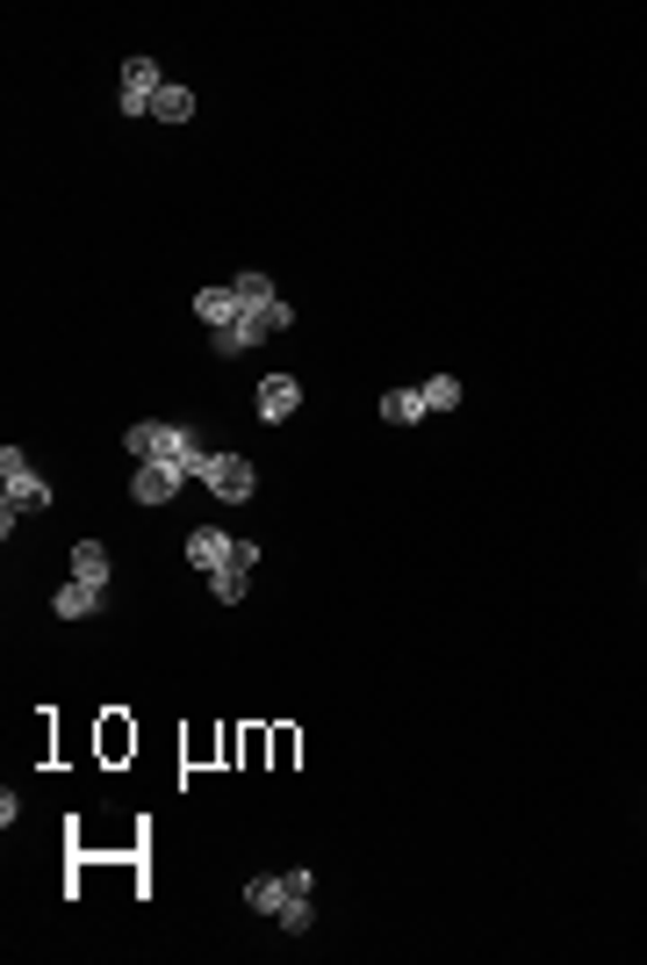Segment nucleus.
I'll use <instances>...</instances> for the list:
<instances>
[{
  "label": "nucleus",
  "mask_w": 647,
  "mask_h": 965,
  "mask_svg": "<svg viewBox=\"0 0 647 965\" xmlns=\"http://www.w3.org/2000/svg\"><path fill=\"white\" fill-rule=\"evenodd\" d=\"M0 476H8V504H14V512H51V483L29 469L22 447H0Z\"/></svg>",
  "instance_id": "f257e3e1"
},
{
  "label": "nucleus",
  "mask_w": 647,
  "mask_h": 965,
  "mask_svg": "<svg viewBox=\"0 0 647 965\" xmlns=\"http://www.w3.org/2000/svg\"><path fill=\"white\" fill-rule=\"evenodd\" d=\"M151 462H173L188 483L209 476V447L195 440V425H166V419H159V454H151Z\"/></svg>",
  "instance_id": "f03ea898"
},
{
  "label": "nucleus",
  "mask_w": 647,
  "mask_h": 965,
  "mask_svg": "<svg viewBox=\"0 0 647 965\" xmlns=\"http://www.w3.org/2000/svg\"><path fill=\"white\" fill-rule=\"evenodd\" d=\"M202 483H209L223 504H245V498L259 490V469L245 462V454H209V476H202Z\"/></svg>",
  "instance_id": "7ed1b4c3"
},
{
  "label": "nucleus",
  "mask_w": 647,
  "mask_h": 965,
  "mask_svg": "<svg viewBox=\"0 0 647 965\" xmlns=\"http://www.w3.org/2000/svg\"><path fill=\"white\" fill-rule=\"evenodd\" d=\"M159 87H166L159 58H130V66H122V116H151Z\"/></svg>",
  "instance_id": "20e7f679"
},
{
  "label": "nucleus",
  "mask_w": 647,
  "mask_h": 965,
  "mask_svg": "<svg viewBox=\"0 0 647 965\" xmlns=\"http://www.w3.org/2000/svg\"><path fill=\"white\" fill-rule=\"evenodd\" d=\"M273 339V332H267V317H259V311H245L238 317V325H223V332H209V346H216V354H223V361H238V354H252V346H267Z\"/></svg>",
  "instance_id": "39448f33"
},
{
  "label": "nucleus",
  "mask_w": 647,
  "mask_h": 965,
  "mask_svg": "<svg viewBox=\"0 0 647 965\" xmlns=\"http://www.w3.org/2000/svg\"><path fill=\"white\" fill-rule=\"evenodd\" d=\"M188 562L195 570H230V562H238V541H230L223 526H195L188 533Z\"/></svg>",
  "instance_id": "423d86ee"
},
{
  "label": "nucleus",
  "mask_w": 647,
  "mask_h": 965,
  "mask_svg": "<svg viewBox=\"0 0 647 965\" xmlns=\"http://www.w3.org/2000/svg\"><path fill=\"white\" fill-rule=\"evenodd\" d=\"M296 411H302V382L296 375H267V382H259V419L281 425V419H296Z\"/></svg>",
  "instance_id": "0eeeda50"
},
{
  "label": "nucleus",
  "mask_w": 647,
  "mask_h": 965,
  "mask_svg": "<svg viewBox=\"0 0 647 965\" xmlns=\"http://www.w3.org/2000/svg\"><path fill=\"white\" fill-rule=\"evenodd\" d=\"M180 483H188V476H180L173 462H137V476H130V490H137V504H166V498H173Z\"/></svg>",
  "instance_id": "6e6552de"
},
{
  "label": "nucleus",
  "mask_w": 647,
  "mask_h": 965,
  "mask_svg": "<svg viewBox=\"0 0 647 965\" xmlns=\"http://www.w3.org/2000/svg\"><path fill=\"white\" fill-rule=\"evenodd\" d=\"M288 900H296V894H288L281 872H259V879H245V908H252V915H273V923H281Z\"/></svg>",
  "instance_id": "1a4fd4ad"
},
{
  "label": "nucleus",
  "mask_w": 647,
  "mask_h": 965,
  "mask_svg": "<svg viewBox=\"0 0 647 965\" xmlns=\"http://www.w3.org/2000/svg\"><path fill=\"white\" fill-rule=\"evenodd\" d=\"M195 317H202L209 332H223V325H238V317H245V303L230 296V282H216V288H202V296H195Z\"/></svg>",
  "instance_id": "9d476101"
},
{
  "label": "nucleus",
  "mask_w": 647,
  "mask_h": 965,
  "mask_svg": "<svg viewBox=\"0 0 647 965\" xmlns=\"http://www.w3.org/2000/svg\"><path fill=\"white\" fill-rule=\"evenodd\" d=\"M101 599H108V591H94V584H80V577H72V584L51 599V612H58V620H94Z\"/></svg>",
  "instance_id": "9b49d317"
},
{
  "label": "nucleus",
  "mask_w": 647,
  "mask_h": 965,
  "mask_svg": "<svg viewBox=\"0 0 647 965\" xmlns=\"http://www.w3.org/2000/svg\"><path fill=\"white\" fill-rule=\"evenodd\" d=\"M381 419H389V425H425L431 419L425 390H389V396H381Z\"/></svg>",
  "instance_id": "f8f14e48"
},
{
  "label": "nucleus",
  "mask_w": 647,
  "mask_h": 965,
  "mask_svg": "<svg viewBox=\"0 0 647 965\" xmlns=\"http://www.w3.org/2000/svg\"><path fill=\"white\" fill-rule=\"evenodd\" d=\"M72 577L94 584V591H108V548L101 541H72Z\"/></svg>",
  "instance_id": "ddd939ff"
},
{
  "label": "nucleus",
  "mask_w": 647,
  "mask_h": 965,
  "mask_svg": "<svg viewBox=\"0 0 647 965\" xmlns=\"http://www.w3.org/2000/svg\"><path fill=\"white\" fill-rule=\"evenodd\" d=\"M151 116H159V122H195V95H188L180 80H166L159 101H151Z\"/></svg>",
  "instance_id": "4468645a"
},
{
  "label": "nucleus",
  "mask_w": 647,
  "mask_h": 965,
  "mask_svg": "<svg viewBox=\"0 0 647 965\" xmlns=\"http://www.w3.org/2000/svg\"><path fill=\"white\" fill-rule=\"evenodd\" d=\"M245 584H252V570H245V562H230V570H209V599H216V605H238Z\"/></svg>",
  "instance_id": "2eb2a0df"
},
{
  "label": "nucleus",
  "mask_w": 647,
  "mask_h": 965,
  "mask_svg": "<svg viewBox=\"0 0 647 965\" xmlns=\"http://www.w3.org/2000/svg\"><path fill=\"white\" fill-rule=\"evenodd\" d=\"M230 296H238L245 311H267V303H273V282H267V274H230Z\"/></svg>",
  "instance_id": "dca6fc26"
},
{
  "label": "nucleus",
  "mask_w": 647,
  "mask_h": 965,
  "mask_svg": "<svg viewBox=\"0 0 647 965\" xmlns=\"http://www.w3.org/2000/svg\"><path fill=\"white\" fill-rule=\"evenodd\" d=\"M122 454H130V462H151V454H159V419L122 425Z\"/></svg>",
  "instance_id": "f3484780"
},
{
  "label": "nucleus",
  "mask_w": 647,
  "mask_h": 965,
  "mask_svg": "<svg viewBox=\"0 0 647 965\" xmlns=\"http://www.w3.org/2000/svg\"><path fill=\"white\" fill-rule=\"evenodd\" d=\"M418 390H425V404H431V411H454V404H460V375H425Z\"/></svg>",
  "instance_id": "a211bd4d"
},
{
  "label": "nucleus",
  "mask_w": 647,
  "mask_h": 965,
  "mask_svg": "<svg viewBox=\"0 0 647 965\" xmlns=\"http://www.w3.org/2000/svg\"><path fill=\"white\" fill-rule=\"evenodd\" d=\"M310 923H317L310 894H296V900H288V908H281V929H296V937H302V929H310Z\"/></svg>",
  "instance_id": "6ab92c4d"
},
{
  "label": "nucleus",
  "mask_w": 647,
  "mask_h": 965,
  "mask_svg": "<svg viewBox=\"0 0 647 965\" xmlns=\"http://www.w3.org/2000/svg\"><path fill=\"white\" fill-rule=\"evenodd\" d=\"M259 317H267V332H288V325H296V303H281V296H273Z\"/></svg>",
  "instance_id": "aec40b11"
},
{
  "label": "nucleus",
  "mask_w": 647,
  "mask_h": 965,
  "mask_svg": "<svg viewBox=\"0 0 647 965\" xmlns=\"http://www.w3.org/2000/svg\"><path fill=\"white\" fill-rule=\"evenodd\" d=\"M281 879H288V894H310V886H317V872H310V865H288Z\"/></svg>",
  "instance_id": "412c9836"
}]
</instances>
